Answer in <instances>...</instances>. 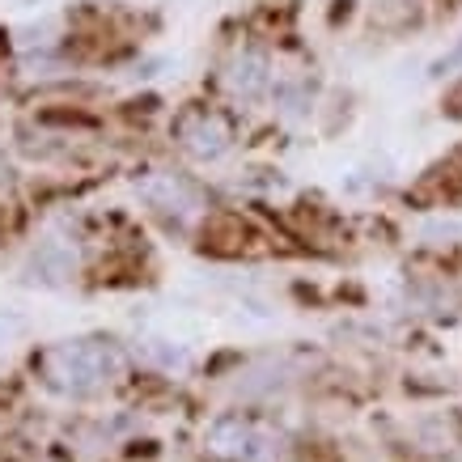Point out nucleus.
I'll use <instances>...</instances> for the list:
<instances>
[{
    "instance_id": "obj_4",
    "label": "nucleus",
    "mask_w": 462,
    "mask_h": 462,
    "mask_svg": "<svg viewBox=\"0 0 462 462\" xmlns=\"http://www.w3.org/2000/svg\"><path fill=\"white\" fill-rule=\"evenodd\" d=\"M141 196L149 199L162 217H174V221H191V217H199V208H204L199 191L187 179H179V174H149V179H141Z\"/></svg>"
},
{
    "instance_id": "obj_1",
    "label": "nucleus",
    "mask_w": 462,
    "mask_h": 462,
    "mask_svg": "<svg viewBox=\"0 0 462 462\" xmlns=\"http://www.w3.org/2000/svg\"><path fill=\"white\" fill-rule=\"evenodd\" d=\"M124 369V356L111 339H64L39 356V378L60 394L85 399L94 394L102 382H111Z\"/></svg>"
},
{
    "instance_id": "obj_5",
    "label": "nucleus",
    "mask_w": 462,
    "mask_h": 462,
    "mask_svg": "<svg viewBox=\"0 0 462 462\" xmlns=\"http://www.w3.org/2000/svg\"><path fill=\"white\" fill-rule=\"evenodd\" d=\"M272 81V64H267L263 51H238V56L229 60V69H225V85H229V94L234 98H259Z\"/></svg>"
},
{
    "instance_id": "obj_2",
    "label": "nucleus",
    "mask_w": 462,
    "mask_h": 462,
    "mask_svg": "<svg viewBox=\"0 0 462 462\" xmlns=\"http://www.w3.org/2000/svg\"><path fill=\"white\" fill-rule=\"evenodd\" d=\"M174 141L182 144V153H191L196 162H221V157L234 149V127H229V119H225L221 111L191 106V111L179 115Z\"/></svg>"
},
{
    "instance_id": "obj_3",
    "label": "nucleus",
    "mask_w": 462,
    "mask_h": 462,
    "mask_svg": "<svg viewBox=\"0 0 462 462\" xmlns=\"http://www.w3.org/2000/svg\"><path fill=\"white\" fill-rule=\"evenodd\" d=\"M208 449L212 454H221V458H229V462H272L276 458V449H281V437L259 429L254 420L225 416V420L212 424Z\"/></svg>"
},
{
    "instance_id": "obj_6",
    "label": "nucleus",
    "mask_w": 462,
    "mask_h": 462,
    "mask_svg": "<svg viewBox=\"0 0 462 462\" xmlns=\"http://www.w3.org/2000/svg\"><path fill=\"white\" fill-rule=\"evenodd\" d=\"M458 64H462V42H458V47H454V51H449V56H441V60H437V64H433V72H449V69H458Z\"/></svg>"
}]
</instances>
